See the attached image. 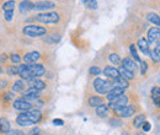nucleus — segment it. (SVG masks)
<instances>
[{"label": "nucleus", "instance_id": "1", "mask_svg": "<svg viewBox=\"0 0 160 135\" xmlns=\"http://www.w3.org/2000/svg\"><path fill=\"white\" fill-rule=\"evenodd\" d=\"M42 120V113L37 109H28L26 112H22L16 118V123L20 127H30L36 123H40Z\"/></svg>", "mask_w": 160, "mask_h": 135}, {"label": "nucleus", "instance_id": "2", "mask_svg": "<svg viewBox=\"0 0 160 135\" xmlns=\"http://www.w3.org/2000/svg\"><path fill=\"white\" fill-rule=\"evenodd\" d=\"M23 35H26L27 37H41V36H44L47 33V30L44 27H41L37 25H27L26 27H23L22 30Z\"/></svg>", "mask_w": 160, "mask_h": 135}, {"label": "nucleus", "instance_id": "3", "mask_svg": "<svg viewBox=\"0 0 160 135\" xmlns=\"http://www.w3.org/2000/svg\"><path fill=\"white\" fill-rule=\"evenodd\" d=\"M35 19L38 22L46 23V25H52V23H57L59 21V14L58 12H43V14H38L37 16H35Z\"/></svg>", "mask_w": 160, "mask_h": 135}, {"label": "nucleus", "instance_id": "4", "mask_svg": "<svg viewBox=\"0 0 160 135\" xmlns=\"http://www.w3.org/2000/svg\"><path fill=\"white\" fill-rule=\"evenodd\" d=\"M92 85H94V89L96 90V92H99L101 95H106L112 89L111 81H107L103 79H95Z\"/></svg>", "mask_w": 160, "mask_h": 135}, {"label": "nucleus", "instance_id": "5", "mask_svg": "<svg viewBox=\"0 0 160 135\" xmlns=\"http://www.w3.org/2000/svg\"><path fill=\"white\" fill-rule=\"evenodd\" d=\"M54 7H56V4L53 1H48V0H40V1H37L32 5V10L46 11V12H47V10H51V9H54Z\"/></svg>", "mask_w": 160, "mask_h": 135}, {"label": "nucleus", "instance_id": "6", "mask_svg": "<svg viewBox=\"0 0 160 135\" xmlns=\"http://www.w3.org/2000/svg\"><path fill=\"white\" fill-rule=\"evenodd\" d=\"M115 112H116L117 116L123 117V118H129V117H132L136 113V106H133V104H126V106H123L121 108H117Z\"/></svg>", "mask_w": 160, "mask_h": 135}, {"label": "nucleus", "instance_id": "7", "mask_svg": "<svg viewBox=\"0 0 160 135\" xmlns=\"http://www.w3.org/2000/svg\"><path fill=\"white\" fill-rule=\"evenodd\" d=\"M28 69L32 79H38L46 73V69L42 64H28Z\"/></svg>", "mask_w": 160, "mask_h": 135}, {"label": "nucleus", "instance_id": "8", "mask_svg": "<svg viewBox=\"0 0 160 135\" xmlns=\"http://www.w3.org/2000/svg\"><path fill=\"white\" fill-rule=\"evenodd\" d=\"M14 108L18 109V111H22V112H26L28 109L32 108V103L25 98H18L15 102H14Z\"/></svg>", "mask_w": 160, "mask_h": 135}, {"label": "nucleus", "instance_id": "9", "mask_svg": "<svg viewBox=\"0 0 160 135\" xmlns=\"http://www.w3.org/2000/svg\"><path fill=\"white\" fill-rule=\"evenodd\" d=\"M126 104H128V97L123 94V95H121L120 97H117L115 101L110 102L108 106H110L113 111H116L117 108H121V107H123V106H126Z\"/></svg>", "mask_w": 160, "mask_h": 135}, {"label": "nucleus", "instance_id": "10", "mask_svg": "<svg viewBox=\"0 0 160 135\" xmlns=\"http://www.w3.org/2000/svg\"><path fill=\"white\" fill-rule=\"evenodd\" d=\"M18 74L23 80H27V81L32 80L31 74H30V69H28V64H21V65H19L18 66Z\"/></svg>", "mask_w": 160, "mask_h": 135}, {"label": "nucleus", "instance_id": "11", "mask_svg": "<svg viewBox=\"0 0 160 135\" xmlns=\"http://www.w3.org/2000/svg\"><path fill=\"white\" fill-rule=\"evenodd\" d=\"M103 74H105V76H107L111 80H116V79L121 77L120 73H118V69H116L113 66H106L103 69Z\"/></svg>", "mask_w": 160, "mask_h": 135}, {"label": "nucleus", "instance_id": "12", "mask_svg": "<svg viewBox=\"0 0 160 135\" xmlns=\"http://www.w3.org/2000/svg\"><path fill=\"white\" fill-rule=\"evenodd\" d=\"M124 94V90H122L120 87H113V89H111L106 95H107V99L110 101V102H112V101H115L117 97H120L121 95H123Z\"/></svg>", "mask_w": 160, "mask_h": 135}, {"label": "nucleus", "instance_id": "13", "mask_svg": "<svg viewBox=\"0 0 160 135\" xmlns=\"http://www.w3.org/2000/svg\"><path fill=\"white\" fill-rule=\"evenodd\" d=\"M160 36V30L159 27H152L149 31H148V42H152V43H155L159 41Z\"/></svg>", "mask_w": 160, "mask_h": 135}, {"label": "nucleus", "instance_id": "14", "mask_svg": "<svg viewBox=\"0 0 160 135\" xmlns=\"http://www.w3.org/2000/svg\"><path fill=\"white\" fill-rule=\"evenodd\" d=\"M138 48L144 55H150V48H149V42L145 38H140L138 41Z\"/></svg>", "mask_w": 160, "mask_h": 135}, {"label": "nucleus", "instance_id": "15", "mask_svg": "<svg viewBox=\"0 0 160 135\" xmlns=\"http://www.w3.org/2000/svg\"><path fill=\"white\" fill-rule=\"evenodd\" d=\"M121 65L123 69L129 70V71H134L137 69V64L129 58H124L123 60H121Z\"/></svg>", "mask_w": 160, "mask_h": 135}, {"label": "nucleus", "instance_id": "16", "mask_svg": "<svg viewBox=\"0 0 160 135\" xmlns=\"http://www.w3.org/2000/svg\"><path fill=\"white\" fill-rule=\"evenodd\" d=\"M40 58H41V55L38 52H30V53H27V54L23 57L25 61H26L27 64H36L37 60Z\"/></svg>", "mask_w": 160, "mask_h": 135}, {"label": "nucleus", "instance_id": "17", "mask_svg": "<svg viewBox=\"0 0 160 135\" xmlns=\"http://www.w3.org/2000/svg\"><path fill=\"white\" fill-rule=\"evenodd\" d=\"M38 95H40V91H37L33 87H28L27 91L23 94V98L27 99V101H30V99H37Z\"/></svg>", "mask_w": 160, "mask_h": 135}, {"label": "nucleus", "instance_id": "18", "mask_svg": "<svg viewBox=\"0 0 160 135\" xmlns=\"http://www.w3.org/2000/svg\"><path fill=\"white\" fill-rule=\"evenodd\" d=\"M28 82H30V87H33V89H36L37 91H42V90L46 89V82L40 80V79H32V80H30Z\"/></svg>", "mask_w": 160, "mask_h": 135}, {"label": "nucleus", "instance_id": "19", "mask_svg": "<svg viewBox=\"0 0 160 135\" xmlns=\"http://www.w3.org/2000/svg\"><path fill=\"white\" fill-rule=\"evenodd\" d=\"M32 5H33V2H32L31 0H23V1H21L20 2L19 10H20V12L25 14V12H27V11L32 10Z\"/></svg>", "mask_w": 160, "mask_h": 135}, {"label": "nucleus", "instance_id": "20", "mask_svg": "<svg viewBox=\"0 0 160 135\" xmlns=\"http://www.w3.org/2000/svg\"><path fill=\"white\" fill-rule=\"evenodd\" d=\"M0 132L2 134H6L8 132H10V122L5 117L0 118Z\"/></svg>", "mask_w": 160, "mask_h": 135}, {"label": "nucleus", "instance_id": "21", "mask_svg": "<svg viewBox=\"0 0 160 135\" xmlns=\"http://www.w3.org/2000/svg\"><path fill=\"white\" fill-rule=\"evenodd\" d=\"M118 73H120V76L122 77V79H124V80H127V81L134 79V73H133V71L126 70V69H123V68L118 69Z\"/></svg>", "mask_w": 160, "mask_h": 135}, {"label": "nucleus", "instance_id": "22", "mask_svg": "<svg viewBox=\"0 0 160 135\" xmlns=\"http://www.w3.org/2000/svg\"><path fill=\"white\" fill-rule=\"evenodd\" d=\"M96 114L100 117V118H105V117L108 114V106L106 104H100L96 107Z\"/></svg>", "mask_w": 160, "mask_h": 135}, {"label": "nucleus", "instance_id": "23", "mask_svg": "<svg viewBox=\"0 0 160 135\" xmlns=\"http://www.w3.org/2000/svg\"><path fill=\"white\" fill-rule=\"evenodd\" d=\"M147 20H148L149 22L154 23L155 27H159L160 20H159V15H158V14H155V12H149V14H147Z\"/></svg>", "mask_w": 160, "mask_h": 135}, {"label": "nucleus", "instance_id": "24", "mask_svg": "<svg viewBox=\"0 0 160 135\" xmlns=\"http://www.w3.org/2000/svg\"><path fill=\"white\" fill-rule=\"evenodd\" d=\"M144 122H147L145 114H138V116H136L134 120H133V127L134 128H140L144 124Z\"/></svg>", "mask_w": 160, "mask_h": 135}, {"label": "nucleus", "instance_id": "25", "mask_svg": "<svg viewBox=\"0 0 160 135\" xmlns=\"http://www.w3.org/2000/svg\"><path fill=\"white\" fill-rule=\"evenodd\" d=\"M89 106L90 107H94V108H96L98 106H100V104H102V98L99 96H91L90 98H89Z\"/></svg>", "mask_w": 160, "mask_h": 135}, {"label": "nucleus", "instance_id": "26", "mask_svg": "<svg viewBox=\"0 0 160 135\" xmlns=\"http://www.w3.org/2000/svg\"><path fill=\"white\" fill-rule=\"evenodd\" d=\"M152 97H153V101L155 103V106H159L160 104V89L159 87H154L152 90Z\"/></svg>", "mask_w": 160, "mask_h": 135}, {"label": "nucleus", "instance_id": "27", "mask_svg": "<svg viewBox=\"0 0 160 135\" xmlns=\"http://www.w3.org/2000/svg\"><path fill=\"white\" fill-rule=\"evenodd\" d=\"M150 57H152V59H153V61L154 63H159L160 60V54H159V41L157 42V48L153 51V52H150Z\"/></svg>", "mask_w": 160, "mask_h": 135}, {"label": "nucleus", "instance_id": "28", "mask_svg": "<svg viewBox=\"0 0 160 135\" xmlns=\"http://www.w3.org/2000/svg\"><path fill=\"white\" fill-rule=\"evenodd\" d=\"M15 6H16V2L14 0H9V1L4 2L2 9H4V11H14Z\"/></svg>", "mask_w": 160, "mask_h": 135}, {"label": "nucleus", "instance_id": "29", "mask_svg": "<svg viewBox=\"0 0 160 135\" xmlns=\"http://www.w3.org/2000/svg\"><path fill=\"white\" fill-rule=\"evenodd\" d=\"M12 90H14L15 92H21V91H23V90H25V84H23V81H21V80L15 81V82H14V86H12Z\"/></svg>", "mask_w": 160, "mask_h": 135}, {"label": "nucleus", "instance_id": "30", "mask_svg": "<svg viewBox=\"0 0 160 135\" xmlns=\"http://www.w3.org/2000/svg\"><path fill=\"white\" fill-rule=\"evenodd\" d=\"M129 51H131V54H132V57H133V59L139 64L140 61V58H139V55H138V53H137V49H136V46L134 44H131V47H129Z\"/></svg>", "mask_w": 160, "mask_h": 135}, {"label": "nucleus", "instance_id": "31", "mask_svg": "<svg viewBox=\"0 0 160 135\" xmlns=\"http://www.w3.org/2000/svg\"><path fill=\"white\" fill-rule=\"evenodd\" d=\"M59 41H60L59 35H51V36H48V37L44 38V42H47V43H57Z\"/></svg>", "mask_w": 160, "mask_h": 135}, {"label": "nucleus", "instance_id": "32", "mask_svg": "<svg viewBox=\"0 0 160 135\" xmlns=\"http://www.w3.org/2000/svg\"><path fill=\"white\" fill-rule=\"evenodd\" d=\"M85 5L89 9L95 10V9H98V0H85Z\"/></svg>", "mask_w": 160, "mask_h": 135}, {"label": "nucleus", "instance_id": "33", "mask_svg": "<svg viewBox=\"0 0 160 135\" xmlns=\"http://www.w3.org/2000/svg\"><path fill=\"white\" fill-rule=\"evenodd\" d=\"M6 74L8 75H18V66H8L6 69Z\"/></svg>", "mask_w": 160, "mask_h": 135}, {"label": "nucleus", "instance_id": "34", "mask_svg": "<svg viewBox=\"0 0 160 135\" xmlns=\"http://www.w3.org/2000/svg\"><path fill=\"white\" fill-rule=\"evenodd\" d=\"M110 60H111L113 64H116V65L121 64V58L118 57V54H115V53H112V54L110 55Z\"/></svg>", "mask_w": 160, "mask_h": 135}, {"label": "nucleus", "instance_id": "35", "mask_svg": "<svg viewBox=\"0 0 160 135\" xmlns=\"http://www.w3.org/2000/svg\"><path fill=\"white\" fill-rule=\"evenodd\" d=\"M140 74L142 75H145V73H147V70H148V64H147V61H140Z\"/></svg>", "mask_w": 160, "mask_h": 135}, {"label": "nucleus", "instance_id": "36", "mask_svg": "<svg viewBox=\"0 0 160 135\" xmlns=\"http://www.w3.org/2000/svg\"><path fill=\"white\" fill-rule=\"evenodd\" d=\"M101 73V69L99 66H91L90 68V74L91 75H99Z\"/></svg>", "mask_w": 160, "mask_h": 135}, {"label": "nucleus", "instance_id": "37", "mask_svg": "<svg viewBox=\"0 0 160 135\" xmlns=\"http://www.w3.org/2000/svg\"><path fill=\"white\" fill-rule=\"evenodd\" d=\"M110 124L112 127H120V125H122V122H121L118 118H113V119L110 120Z\"/></svg>", "mask_w": 160, "mask_h": 135}, {"label": "nucleus", "instance_id": "38", "mask_svg": "<svg viewBox=\"0 0 160 135\" xmlns=\"http://www.w3.org/2000/svg\"><path fill=\"white\" fill-rule=\"evenodd\" d=\"M10 59H11V61H12L14 64H18V63H20V61H21L20 54H11Z\"/></svg>", "mask_w": 160, "mask_h": 135}, {"label": "nucleus", "instance_id": "39", "mask_svg": "<svg viewBox=\"0 0 160 135\" xmlns=\"http://www.w3.org/2000/svg\"><path fill=\"white\" fill-rule=\"evenodd\" d=\"M12 16H14V11H5L4 17H5L6 21H11V20H12Z\"/></svg>", "mask_w": 160, "mask_h": 135}, {"label": "nucleus", "instance_id": "40", "mask_svg": "<svg viewBox=\"0 0 160 135\" xmlns=\"http://www.w3.org/2000/svg\"><path fill=\"white\" fill-rule=\"evenodd\" d=\"M12 97H14V95H12L11 92H6V94L2 95V98H4L5 102H9L10 99H12Z\"/></svg>", "mask_w": 160, "mask_h": 135}, {"label": "nucleus", "instance_id": "41", "mask_svg": "<svg viewBox=\"0 0 160 135\" xmlns=\"http://www.w3.org/2000/svg\"><path fill=\"white\" fill-rule=\"evenodd\" d=\"M6 135H25V133L21 130H10L6 133Z\"/></svg>", "mask_w": 160, "mask_h": 135}, {"label": "nucleus", "instance_id": "42", "mask_svg": "<svg viewBox=\"0 0 160 135\" xmlns=\"http://www.w3.org/2000/svg\"><path fill=\"white\" fill-rule=\"evenodd\" d=\"M143 127V130H144V133H147V132H149L150 130V123H148V122H144V124L142 125Z\"/></svg>", "mask_w": 160, "mask_h": 135}, {"label": "nucleus", "instance_id": "43", "mask_svg": "<svg viewBox=\"0 0 160 135\" xmlns=\"http://www.w3.org/2000/svg\"><path fill=\"white\" fill-rule=\"evenodd\" d=\"M53 124H54V125H58V127H62V125L64 124V122H63L62 119H57V118H56V119H53Z\"/></svg>", "mask_w": 160, "mask_h": 135}, {"label": "nucleus", "instance_id": "44", "mask_svg": "<svg viewBox=\"0 0 160 135\" xmlns=\"http://www.w3.org/2000/svg\"><path fill=\"white\" fill-rule=\"evenodd\" d=\"M6 86H8V81L0 79V89H4V87H6Z\"/></svg>", "mask_w": 160, "mask_h": 135}, {"label": "nucleus", "instance_id": "45", "mask_svg": "<svg viewBox=\"0 0 160 135\" xmlns=\"http://www.w3.org/2000/svg\"><path fill=\"white\" fill-rule=\"evenodd\" d=\"M0 60H1V61H6V55H5V54H1V55H0Z\"/></svg>", "mask_w": 160, "mask_h": 135}, {"label": "nucleus", "instance_id": "46", "mask_svg": "<svg viewBox=\"0 0 160 135\" xmlns=\"http://www.w3.org/2000/svg\"><path fill=\"white\" fill-rule=\"evenodd\" d=\"M121 135H131V134H129V133H127V132H123Z\"/></svg>", "mask_w": 160, "mask_h": 135}, {"label": "nucleus", "instance_id": "47", "mask_svg": "<svg viewBox=\"0 0 160 135\" xmlns=\"http://www.w3.org/2000/svg\"><path fill=\"white\" fill-rule=\"evenodd\" d=\"M137 135H145V134H144V133H138Z\"/></svg>", "mask_w": 160, "mask_h": 135}, {"label": "nucleus", "instance_id": "48", "mask_svg": "<svg viewBox=\"0 0 160 135\" xmlns=\"http://www.w3.org/2000/svg\"><path fill=\"white\" fill-rule=\"evenodd\" d=\"M1 73H2V69H1V66H0V74H1Z\"/></svg>", "mask_w": 160, "mask_h": 135}, {"label": "nucleus", "instance_id": "49", "mask_svg": "<svg viewBox=\"0 0 160 135\" xmlns=\"http://www.w3.org/2000/svg\"><path fill=\"white\" fill-rule=\"evenodd\" d=\"M32 135H40V134H38V133H36V134H32Z\"/></svg>", "mask_w": 160, "mask_h": 135}, {"label": "nucleus", "instance_id": "50", "mask_svg": "<svg viewBox=\"0 0 160 135\" xmlns=\"http://www.w3.org/2000/svg\"><path fill=\"white\" fill-rule=\"evenodd\" d=\"M81 1H82V2H85V0H81Z\"/></svg>", "mask_w": 160, "mask_h": 135}]
</instances>
